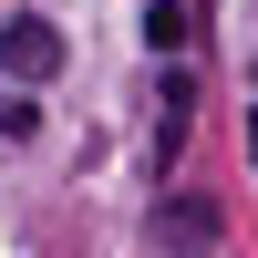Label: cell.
<instances>
[{"instance_id":"1","label":"cell","mask_w":258,"mask_h":258,"mask_svg":"<svg viewBox=\"0 0 258 258\" xmlns=\"http://www.w3.org/2000/svg\"><path fill=\"white\" fill-rule=\"evenodd\" d=\"M0 73H11V83H52L62 73V31L31 21V11H11V21H0Z\"/></svg>"},{"instance_id":"2","label":"cell","mask_w":258,"mask_h":258,"mask_svg":"<svg viewBox=\"0 0 258 258\" xmlns=\"http://www.w3.org/2000/svg\"><path fill=\"white\" fill-rule=\"evenodd\" d=\"M145 41H155V52H176V41H186V11H176V0H155V11H145Z\"/></svg>"},{"instance_id":"3","label":"cell","mask_w":258,"mask_h":258,"mask_svg":"<svg viewBox=\"0 0 258 258\" xmlns=\"http://www.w3.org/2000/svg\"><path fill=\"white\" fill-rule=\"evenodd\" d=\"M155 238H176V248H207V207H176V217H155Z\"/></svg>"}]
</instances>
